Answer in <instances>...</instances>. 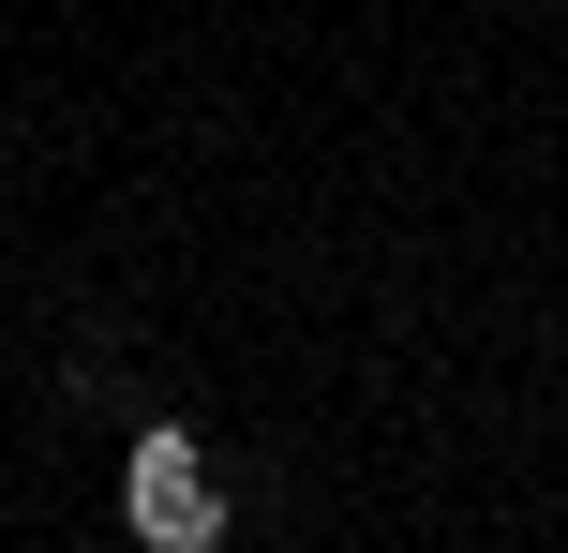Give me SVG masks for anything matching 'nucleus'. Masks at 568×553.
I'll use <instances>...</instances> for the list:
<instances>
[{"label": "nucleus", "mask_w": 568, "mask_h": 553, "mask_svg": "<svg viewBox=\"0 0 568 553\" xmlns=\"http://www.w3.org/2000/svg\"><path fill=\"white\" fill-rule=\"evenodd\" d=\"M120 524L150 553H210L225 539V479H210V449L180 434V419H150V434L120 449Z\"/></svg>", "instance_id": "nucleus-1"}]
</instances>
